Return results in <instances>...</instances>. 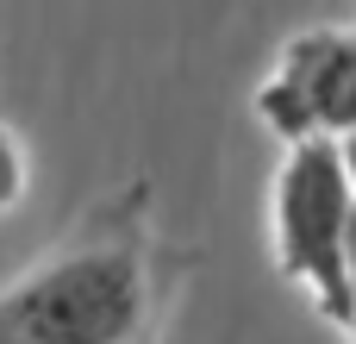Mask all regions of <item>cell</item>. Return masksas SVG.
Wrapping results in <instances>:
<instances>
[{"label":"cell","instance_id":"obj_4","mask_svg":"<svg viewBox=\"0 0 356 344\" xmlns=\"http://www.w3.org/2000/svg\"><path fill=\"white\" fill-rule=\"evenodd\" d=\"M19 194H25V150L13 132H0V213L19 207Z\"/></svg>","mask_w":356,"mask_h":344},{"label":"cell","instance_id":"obj_6","mask_svg":"<svg viewBox=\"0 0 356 344\" xmlns=\"http://www.w3.org/2000/svg\"><path fill=\"white\" fill-rule=\"evenodd\" d=\"M338 157H344V182H350V201H356V138L338 144Z\"/></svg>","mask_w":356,"mask_h":344},{"label":"cell","instance_id":"obj_2","mask_svg":"<svg viewBox=\"0 0 356 344\" xmlns=\"http://www.w3.org/2000/svg\"><path fill=\"white\" fill-rule=\"evenodd\" d=\"M350 182H344V157L338 144H294L282 175H275V263L282 276L344 332V244H350Z\"/></svg>","mask_w":356,"mask_h":344},{"label":"cell","instance_id":"obj_3","mask_svg":"<svg viewBox=\"0 0 356 344\" xmlns=\"http://www.w3.org/2000/svg\"><path fill=\"white\" fill-rule=\"evenodd\" d=\"M257 119L294 144H350L356 138V31L319 25L294 31L257 88Z\"/></svg>","mask_w":356,"mask_h":344},{"label":"cell","instance_id":"obj_1","mask_svg":"<svg viewBox=\"0 0 356 344\" xmlns=\"http://www.w3.org/2000/svg\"><path fill=\"white\" fill-rule=\"evenodd\" d=\"M0 344H156V238L138 188L0 288Z\"/></svg>","mask_w":356,"mask_h":344},{"label":"cell","instance_id":"obj_5","mask_svg":"<svg viewBox=\"0 0 356 344\" xmlns=\"http://www.w3.org/2000/svg\"><path fill=\"white\" fill-rule=\"evenodd\" d=\"M344 301H350V313H344V338L356 344V219H350V244H344Z\"/></svg>","mask_w":356,"mask_h":344}]
</instances>
